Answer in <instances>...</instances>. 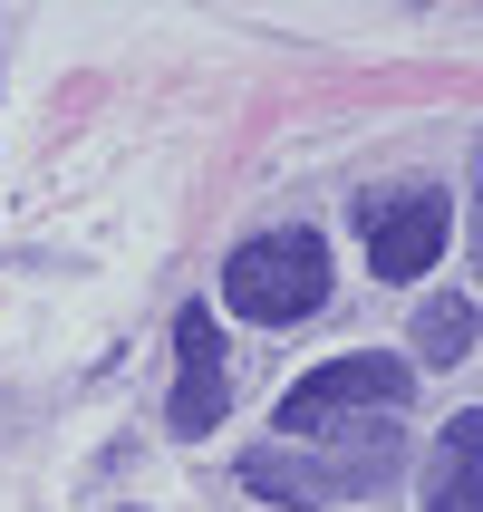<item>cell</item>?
Segmentation results:
<instances>
[{"label":"cell","instance_id":"obj_1","mask_svg":"<svg viewBox=\"0 0 483 512\" xmlns=\"http://www.w3.org/2000/svg\"><path fill=\"white\" fill-rule=\"evenodd\" d=\"M329 300V242L310 223H271L223 261V310L252 329H300Z\"/></svg>","mask_w":483,"mask_h":512},{"label":"cell","instance_id":"obj_2","mask_svg":"<svg viewBox=\"0 0 483 512\" xmlns=\"http://www.w3.org/2000/svg\"><path fill=\"white\" fill-rule=\"evenodd\" d=\"M406 387H416V368H406V358H377V348H358V358H329V368H310V377L281 397V416H271V426H281V435H329V426H358V416H387V406H406Z\"/></svg>","mask_w":483,"mask_h":512},{"label":"cell","instance_id":"obj_3","mask_svg":"<svg viewBox=\"0 0 483 512\" xmlns=\"http://www.w3.org/2000/svg\"><path fill=\"white\" fill-rule=\"evenodd\" d=\"M358 232H368L377 281H426L455 242V203L435 184H377V194H358Z\"/></svg>","mask_w":483,"mask_h":512},{"label":"cell","instance_id":"obj_4","mask_svg":"<svg viewBox=\"0 0 483 512\" xmlns=\"http://www.w3.org/2000/svg\"><path fill=\"white\" fill-rule=\"evenodd\" d=\"M174 435H213L232 416V377H223V329L213 310H184L174 319Z\"/></svg>","mask_w":483,"mask_h":512},{"label":"cell","instance_id":"obj_5","mask_svg":"<svg viewBox=\"0 0 483 512\" xmlns=\"http://www.w3.org/2000/svg\"><path fill=\"white\" fill-rule=\"evenodd\" d=\"M426 512H483V406L445 416L426 455Z\"/></svg>","mask_w":483,"mask_h":512},{"label":"cell","instance_id":"obj_6","mask_svg":"<svg viewBox=\"0 0 483 512\" xmlns=\"http://www.w3.org/2000/svg\"><path fill=\"white\" fill-rule=\"evenodd\" d=\"M242 493H261V503H281V512H310V503H339V474L319 455L261 445V455H242Z\"/></svg>","mask_w":483,"mask_h":512},{"label":"cell","instance_id":"obj_7","mask_svg":"<svg viewBox=\"0 0 483 512\" xmlns=\"http://www.w3.org/2000/svg\"><path fill=\"white\" fill-rule=\"evenodd\" d=\"M406 339H416L406 368H464V358H474V300H464V290H426Z\"/></svg>","mask_w":483,"mask_h":512},{"label":"cell","instance_id":"obj_8","mask_svg":"<svg viewBox=\"0 0 483 512\" xmlns=\"http://www.w3.org/2000/svg\"><path fill=\"white\" fill-rule=\"evenodd\" d=\"M474 194H483V145H474ZM474 271H483V203H474Z\"/></svg>","mask_w":483,"mask_h":512}]
</instances>
